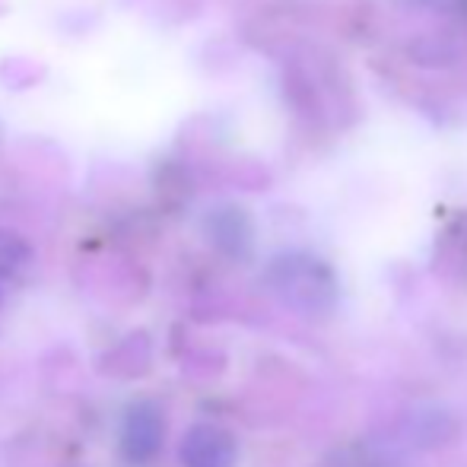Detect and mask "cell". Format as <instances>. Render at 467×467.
I'll use <instances>...</instances> for the list:
<instances>
[{"mask_svg":"<svg viewBox=\"0 0 467 467\" xmlns=\"http://www.w3.org/2000/svg\"><path fill=\"white\" fill-rule=\"evenodd\" d=\"M267 289L283 302L286 308L308 318L334 312L340 296L337 274L331 271L327 261H321L312 252H283L267 265Z\"/></svg>","mask_w":467,"mask_h":467,"instance_id":"1","label":"cell"},{"mask_svg":"<svg viewBox=\"0 0 467 467\" xmlns=\"http://www.w3.org/2000/svg\"><path fill=\"white\" fill-rule=\"evenodd\" d=\"M166 442V417L153 400H134L121 413L118 426V451L128 464H150Z\"/></svg>","mask_w":467,"mask_h":467,"instance_id":"2","label":"cell"},{"mask_svg":"<svg viewBox=\"0 0 467 467\" xmlns=\"http://www.w3.org/2000/svg\"><path fill=\"white\" fill-rule=\"evenodd\" d=\"M235 458H239V442L233 432L216 423H194L182 436V467H235Z\"/></svg>","mask_w":467,"mask_h":467,"instance_id":"3","label":"cell"},{"mask_svg":"<svg viewBox=\"0 0 467 467\" xmlns=\"http://www.w3.org/2000/svg\"><path fill=\"white\" fill-rule=\"evenodd\" d=\"M210 239L226 254H245L252 248V220L239 207H220L207 220Z\"/></svg>","mask_w":467,"mask_h":467,"instance_id":"4","label":"cell"},{"mask_svg":"<svg viewBox=\"0 0 467 467\" xmlns=\"http://www.w3.org/2000/svg\"><path fill=\"white\" fill-rule=\"evenodd\" d=\"M32 248L23 235L10 233V229H0V277H16L29 267Z\"/></svg>","mask_w":467,"mask_h":467,"instance_id":"5","label":"cell"}]
</instances>
